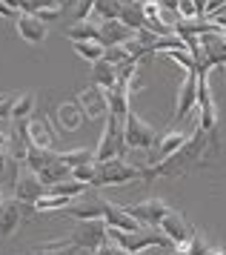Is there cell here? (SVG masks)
Instances as JSON below:
<instances>
[{"label":"cell","instance_id":"1","mask_svg":"<svg viewBox=\"0 0 226 255\" xmlns=\"http://www.w3.org/2000/svg\"><path fill=\"white\" fill-rule=\"evenodd\" d=\"M212 155H215L212 132H206L201 127V121H198L192 129V135H189V140L175 155H169L166 161H160V163L146 166V181H155V178H183L186 172H192L195 166H201V161L212 158Z\"/></svg>","mask_w":226,"mask_h":255},{"label":"cell","instance_id":"2","mask_svg":"<svg viewBox=\"0 0 226 255\" xmlns=\"http://www.w3.org/2000/svg\"><path fill=\"white\" fill-rule=\"evenodd\" d=\"M132 181H146V166H135L126 158H112V161L98 163V172L92 186L101 189V186H123Z\"/></svg>","mask_w":226,"mask_h":255},{"label":"cell","instance_id":"3","mask_svg":"<svg viewBox=\"0 0 226 255\" xmlns=\"http://www.w3.org/2000/svg\"><path fill=\"white\" fill-rule=\"evenodd\" d=\"M123 140H126V149L155 152L158 149V140H160V132L129 109V115L123 118Z\"/></svg>","mask_w":226,"mask_h":255},{"label":"cell","instance_id":"4","mask_svg":"<svg viewBox=\"0 0 226 255\" xmlns=\"http://www.w3.org/2000/svg\"><path fill=\"white\" fill-rule=\"evenodd\" d=\"M126 140H123V118L109 115L106 124H103V135L101 143L95 149V163L112 161V158H126Z\"/></svg>","mask_w":226,"mask_h":255},{"label":"cell","instance_id":"5","mask_svg":"<svg viewBox=\"0 0 226 255\" xmlns=\"http://www.w3.org/2000/svg\"><path fill=\"white\" fill-rule=\"evenodd\" d=\"M69 241L75 244L78 250H86V253H95L101 250L103 244H109V227L103 218H95V221H78L75 230L69 235Z\"/></svg>","mask_w":226,"mask_h":255},{"label":"cell","instance_id":"6","mask_svg":"<svg viewBox=\"0 0 226 255\" xmlns=\"http://www.w3.org/2000/svg\"><path fill=\"white\" fill-rule=\"evenodd\" d=\"M103 204H106V198L98 195L95 186H89L83 195L75 198V201H72L66 209H60V212L69 215V218H75V221H95V218H103Z\"/></svg>","mask_w":226,"mask_h":255},{"label":"cell","instance_id":"7","mask_svg":"<svg viewBox=\"0 0 226 255\" xmlns=\"http://www.w3.org/2000/svg\"><path fill=\"white\" fill-rule=\"evenodd\" d=\"M160 230L175 244V250H186L189 241H192V235H195V227L189 224V218L183 215L181 209H169V215L160 221Z\"/></svg>","mask_w":226,"mask_h":255},{"label":"cell","instance_id":"8","mask_svg":"<svg viewBox=\"0 0 226 255\" xmlns=\"http://www.w3.org/2000/svg\"><path fill=\"white\" fill-rule=\"evenodd\" d=\"M198 106H201V127L206 132H215L218 127V106L212 98V86H209V69H198Z\"/></svg>","mask_w":226,"mask_h":255},{"label":"cell","instance_id":"9","mask_svg":"<svg viewBox=\"0 0 226 255\" xmlns=\"http://www.w3.org/2000/svg\"><path fill=\"white\" fill-rule=\"evenodd\" d=\"M75 101L80 104L83 115H86V121L109 118V95H106V89L95 86V83H92V86H86V89H80Z\"/></svg>","mask_w":226,"mask_h":255},{"label":"cell","instance_id":"10","mask_svg":"<svg viewBox=\"0 0 226 255\" xmlns=\"http://www.w3.org/2000/svg\"><path fill=\"white\" fill-rule=\"evenodd\" d=\"M192 129H195V127H192ZM192 129H189V132H186V129H178V127L163 129V132H160V140H158V149L149 155L146 166H152V163H160V161H166L169 155H175V152H178V149L183 146V143L189 140Z\"/></svg>","mask_w":226,"mask_h":255},{"label":"cell","instance_id":"11","mask_svg":"<svg viewBox=\"0 0 226 255\" xmlns=\"http://www.w3.org/2000/svg\"><path fill=\"white\" fill-rule=\"evenodd\" d=\"M46 192H49V186L40 181V175L32 172V169L26 166V169L20 172V178H17V186H14V198H17V201H23L26 207H34V204H37V201H40Z\"/></svg>","mask_w":226,"mask_h":255},{"label":"cell","instance_id":"12","mask_svg":"<svg viewBox=\"0 0 226 255\" xmlns=\"http://www.w3.org/2000/svg\"><path fill=\"white\" fill-rule=\"evenodd\" d=\"M126 209H129L143 227H160V221L169 215V207H166L163 198H143L140 204H132V207H126Z\"/></svg>","mask_w":226,"mask_h":255},{"label":"cell","instance_id":"13","mask_svg":"<svg viewBox=\"0 0 226 255\" xmlns=\"http://www.w3.org/2000/svg\"><path fill=\"white\" fill-rule=\"evenodd\" d=\"M198 106V72H186V78L181 83V92H178V104H175V124L178 121H186L192 115V109Z\"/></svg>","mask_w":226,"mask_h":255},{"label":"cell","instance_id":"14","mask_svg":"<svg viewBox=\"0 0 226 255\" xmlns=\"http://www.w3.org/2000/svg\"><path fill=\"white\" fill-rule=\"evenodd\" d=\"M103 221H106V227H114V230H123V232L143 230V224H140L123 204H114V201H106V204H103Z\"/></svg>","mask_w":226,"mask_h":255},{"label":"cell","instance_id":"15","mask_svg":"<svg viewBox=\"0 0 226 255\" xmlns=\"http://www.w3.org/2000/svg\"><path fill=\"white\" fill-rule=\"evenodd\" d=\"M14 29H17V35H20L29 46H40V43L46 40V35H49L46 23L37 17V14H32V12H20V14H17Z\"/></svg>","mask_w":226,"mask_h":255},{"label":"cell","instance_id":"16","mask_svg":"<svg viewBox=\"0 0 226 255\" xmlns=\"http://www.w3.org/2000/svg\"><path fill=\"white\" fill-rule=\"evenodd\" d=\"M23 221V201L6 195L0 201V238H11Z\"/></svg>","mask_w":226,"mask_h":255},{"label":"cell","instance_id":"17","mask_svg":"<svg viewBox=\"0 0 226 255\" xmlns=\"http://www.w3.org/2000/svg\"><path fill=\"white\" fill-rule=\"evenodd\" d=\"M135 40V29L123 20H101V43L103 46H123Z\"/></svg>","mask_w":226,"mask_h":255},{"label":"cell","instance_id":"18","mask_svg":"<svg viewBox=\"0 0 226 255\" xmlns=\"http://www.w3.org/2000/svg\"><path fill=\"white\" fill-rule=\"evenodd\" d=\"M17 178H20V161L9 149H0V189L6 195H14Z\"/></svg>","mask_w":226,"mask_h":255},{"label":"cell","instance_id":"19","mask_svg":"<svg viewBox=\"0 0 226 255\" xmlns=\"http://www.w3.org/2000/svg\"><path fill=\"white\" fill-rule=\"evenodd\" d=\"M29 140H32V146H40V149H55V129L49 124V118H29Z\"/></svg>","mask_w":226,"mask_h":255},{"label":"cell","instance_id":"20","mask_svg":"<svg viewBox=\"0 0 226 255\" xmlns=\"http://www.w3.org/2000/svg\"><path fill=\"white\" fill-rule=\"evenodd\" d=\"M55 121H57V127L63 129V132H78V129L83 127L86 115H83V109H80L78 101H69V104H60V106H57Z\"/></svg>","mask_w":226,"mask_h":255},{"label":"cell","instance_id":"21","mask_svg":"<svg viewBox=\"0 0 226 255\" xmlns=\"http://www.w3.org/2000/svg\"><path fill=\"white\" fill-rule=\"evenodd\" d=\"M69 43H78V40H101V20H75V23L66 29Z\"/></svg>","mask_w":226,"mask_h":255},{"label":"cell","instance_id":"22","mask_svg":"<svg viewBox=\"0 0 226 255\" xmlns=\"http://www.w3.org/2000/svg\"><path fill=\"white\" fill-rule=\"evenodd\" d=\"M92 83L101 86V89H112V86H117V66L109 63L106 58H101L98 63H95V69H92Z\"/></svg>","mask_w":226,"mask_h":255},{"label":"cell","instance_id":"23","mask_svg":"<svg viewBox=\"0 0 226 255\" xmlns=\"http://www.w3.org/2000/svg\"><path fill=\"white\" fill-rule=\"evenodd\" d=\"M37 175H40V181H43L46 186H52V184H60V181L72 178V169H69L66 163L57 158V161H52L49 166H43V169H40Z\"/></svg>","mask_w":226,"mask_h":255},{"label":"cell","instance_id":"24","mask_svg":"<svg viewBox=\"0 0 226 255\" xmlns=\"http://www.w3.org/2000/svg\"><path fill=\"white\" fill-rule=\"evenodd\" d=\"M29 255H78V247L69 238H60V241H46L40 247H34Z\"/></svg>","mask_w":226,"mask_h":255},{"label":"cell","instance_id":"25","mask_svg":"<svg viewBox=\"0 0 226 255\" xmlns=\"http://www.w3.org/2000/svg\"><path fill=\"white\" fill-rule=\"evenodd\" d=\"M57 158L66 163L69 169H78V166H83V163L95 161V149H86V146H78V149H63V152H57Z\"/></svg>","mask_w":226,"mask_h":255},{"label":"cell","instance_id":"26","mask_svg":"<svg viewBox=\"0 0 226 255\" xmlns=\"http://www.w3.org/2000/svg\"><path fill=\"white\" fill-rule=\"evenodd\" d=\"M52 161H57L55 149H40V146H29V155H26V166L32 172H40L43 166H49Z\"/></svg>","mask_w":226,"mask_h":255},{"label":"cell","instance_id":"27","mask_svg":"<svg viewBox=\"0 0 226 255\" xmlns=\"http://www.w3.org/2000/svg\"><path fill=\"white\" fill-rule=\"evenodd\" d=\"M120 20L126 26H132V29H143L146 26V12H143V3H123V9H120Z\"/></svg>","mask_w":226,"mask_h":255},{"label":"cell","instance_id":"28","mask_svg":"<svg viewBox=\"0 0 226 255\" xmlns=\"http://www.w3.org/2000/svg\"><path fill=\"white\" fill-rule=\"evenodd\" d=\"M72 49H75L83 60H89V63H98V60L106 55V46H103L101 40H78V43H72Z\"/></svg>","mask_w":226,"mask_h":255},{"label":"cell","instance_id":"29","mask_svg":"<svg viewBox=\"0 0 226 255\" xmlns=\"http://www.w3.org/2000/svg\"><path fill=\"white\" fill-rule=\"evenodd\" d=\"M120 0H95V20H120Z\"/></svg>","mask_w":226,"mask_h":255},{"label":"cell","instance_id":"30","mask_svg":"<svg viewBox=\"0 0 226 255\" xmlns=\"http://www.w3.org/2000/svg\"><path fill=\"white\" fill-rule=\"evenodd\" d=\"M75 198H66V195H55V192H46L37 204H34V209L37 212H55V209H66L69 204H72Z\"/></svg>","mask_w":226,"mask_h":255},{"label":"cell","instance_id":"31","mask_svg":"<svg viewBox=\"0 0 226 255\" xmlns=\"http://www.w3.org/2000/svg\"><path fill=\"white\" fill-rule=\"evenodd\" d=\"M34 104H37L34 92L20 95V98L14 101V109H11V121H26V118H29V115L34 112Z\"/></svg>","mask_w":226,"mask_h":255},{"label":"cell","instance_id":"32","mask_svg":"<svg viewBox=\"0 0 226 255\" xmlns=\"http://www.w3.org/2000/svg\"><path fill=\"white\" fill-rule=\"evenodd\" d=\"M103 58L109 60V63H114V66H123L129 60H137L126 46H106V55H103Z\"/></svg>","mask_w":226,"mask_h":255},{"label":"cell","instance_id":"33","mask_svg":"<svg viewBox=\"0 0 226 255\" xmlns=\"http://www.w3.org/2000/svg\"><path fill=\"white\" fill-rule=\"evenodd\" d=\"M95 172H98V163L92 161V163H83V166H78V169H72V178L92 186V181H95Z\"/></svg>","mask_w":226,"mask_h":255},{"label":"cell","instance_id":"34","mask_svg":"<svg viewBox=\"0 0 226 255\" xmlns=\"http://www.w3.org/2000/svg\"><path fill=\"white\" fill-rule=\"evenodd\" d=\"M209 250H212V247L206 244V238L201 235V232H195L192 241H189V247H186V253L189 255H209Z\"/></svg>","mask_w":226,"mask_h":255},{"label":"cell","instance_id":"35","mask_svg":"<svg viewBox=\"0 0 226 255\" xmlns=\"http://www.w3.org/2000/svg\"><path fill=\"white\" fill-rule=\"evenodd\" d=\"M63 6H66V3H60V6H46V9H40V12H37V17H40L43 23H55L57 17L63 14Z\"/></svg>","mask_w":226,"mask_h":255},{"label":"cell","instance_id":"36","mask_svg":"<svg viewBox=\"0 0 226 255\" xmlns=\"http://www.w3.org/2000/svg\"><path fill=\"white\" fill-rule=\"evenodd\" d=\"M178 14H181L183 20L201 17V14H198V6H195V0H181V3H178Z\"/></svg>","mask_w":226,"mask_h":255},{"label":"cell","instance_id":"37","mask_svg":"<svg viewBox=\"0 0 226 255\" xmlns=\"http://www.w3.org/2000/svg\"><path fill=\"white\" fill-rule=\"evenodd\" d=\"M14 95H0V121L3 118H11V109H14Z\"/></svg>","mask_w":226,"mask_h":255},{"label":"cell","instance_id":"38","mask_svg":"<svg viewBox=\"0 0 226 255\" xmlns=\"http://www.w3.org/2000/svg\"><path fill=\"white\" fill-rule=\"evenodd\" d=\"M221 9H226V0H209V3H206V14H209V17H215Z\"/></svg>","mask_w":226,"mask_h":255},{"label":"cell","instance_id":"39","mask_svg":"<svg viewBox=\"0 0 226 255\" xmlns=\"http://www.w3.org/2000/svg\"><path fill=\"white\" fill-rule=\"evenodd\" d=\"M17 14H20V12H14V9H11V6L6 3V0H0V17H9V20H17Z\"/></svg>","mask_w":226,"mask_h":255},{"label":"cell","instance_id":"40","mask_svg":"<svg viewBox=\"0 0 226 255\" xmlns=\"http://www.w3.org/2000/svg\"><path fill=\"white\" fill-rule=\"evenodd\" d=\"M160 3V9H169V12H178V3L181 0H158Z\"/></svg>","mask_w":226,"mask_h":255},{"label":"cell","instance_id":"41","mask_svg":"<svg viewBox=\"0 0 226 255\" xmlns=\"http://www.w3.org/2000/svg\"><path fill=\"white\" fill-rule=\"evenodd\" d=\"M112 253H114V244L109 241V244H103L101 250H95V253H92V255H112Z\"/></svg>","mask_w":226,"mask_h":255},{"label":"cell","instance_id":"42","mask_svg":"<svg viewBox=\"0 0 226 255\" xmlns=\"http://www.w3.org/2000/svg\"><path fill=\"white\" fill-rule=\"evenodd\" d=\"M206 3H209V0H195V6H198V14H201V17L206 14Z\"/></svg>","mask_w":226,"mask_h":255},{"label":"cell","instance_id":"43","mask_svg":"<svg viewBox=\"0 0 226 255\" xmlns=\"http://www.w3.org/2000/svg\"><path fill=\"white\" fill-rule=\"evenodd\" d=\"M6 146H9V132L0 129V149H6Z\"/></svg>","mask_w":226,"mask_h":255},{"label":"cell","instance_id":"44","mask_svg":"<svg viewBox=\"0 0 226 255\" xmlns=\"http://www.w3.org/2000/svg\"><path fill=\"white\" fill-rule=\"evenodd\" d=\"M209 255H226V250H221V247H212V250H209Z\"/></svg>","mask_w":226,"mask_h":255},{"label":"cell","instance_id":"45","mask_svg":"<svg viewBox=\"0 0 226 255\" xmlns=\"http://www.w3.org/2000/svg\"><path fill=\"white\" fill-rule=\"evenodd\" d=\"M112 255H135V253H126V250H120V247L114 244V253H112Z\"/></svg>","mask_w":226,"mask_h":255},{"label":"cell","instance_id":"46","mask_svg":"<svg viewBox=\"0 0 226 255\" xmlns=\"http://www.w3.org/2000/svg\"><path fill=\"white\" fill-rule=\"evenodd\" d=\"M172 255H189V253H186V250H175Z\"/></svg>","mask_w":226,"mask_h":255},{"label":"cell","instance_id":"47","mask_svg":"<svg viewBox=\"0 0 226 255\" xmlns=\"http://www.w3.org/2000/svg\"><path fill=\"white\" fill-rule=\"evenodd\" d=\"M3 198H6V192H3V189H0V201H3Z\"/></svg>","mask_w":226,"mask_h":255}]
</instances>
